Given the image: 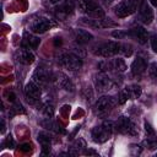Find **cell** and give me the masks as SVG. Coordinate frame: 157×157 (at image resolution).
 Returning a JSON list of instances; mask_svg holds the SVG:
<instances>
[{"label":"cell","mask_w":157,"mask_h":157,"mask_svg":"<svg viewBox=\"0 0 157 157\" xmlns=\"http://www.w3.org/2000/svg\"><path fill=\"white\" fill-rule=\"evenodd\" d=\"M139 13H140V18L144 23H151L152 20H153V11L152 9L146 4V2H142L141 6H140V10H139Z\"/></svg>","instance_id":"cell-17"},{"label":"cell","mask_w":157,"mask_h":157,"mask_svg":"<svg viewBox=\"0 0 157 157\" xmlns=\"http://www.w3.org/2000/svg\"><path fill=\"white\" fill-rule=\"evenodd\" d=\"M115 130L121 134H128V135H137L139 132L136 125L126 117L119 118V120L115 123Z\"/></svg>","instance_id":"cell-7"},{"label":"cell","mask_w":157,"mask_h":157,"mask_svg":"<svg viewBox=\"0 0 157 157\" xmlns=\"http://www.w3.org/2000/svg\"><path fill=\"white\" fill-rule=\"evenodd\" d=\"M54 23L48 20V18H44V17H40V18H37L34 20L31 25H29V29L33 32V33H44L45 31H48L50 27H53Z\"/></svg>","instance_id":"cell-9"},{"label":"cell","mask_w":157,"mask_h":157,"mask_svg":"<svg viewBox=\"0 0 157 157\" xmlns=\"http://www.w3.org/2000/svg\"><path fill=\"white\" fill-rule=\"evenodd\" d=\"M129 34H130L131 37H134L140 44H145V43L147 42V38H148L147 31H146L144 27H141V26H136V27H134L132 29H130Z\"/></svg>","instance_id":"cell-15"},{"label":"cell","mask_w":157,"mask_h":157,"mask_svg":"<svg viewBox=\"0 0 157 157\" xmlns=\"http://www.w3.org/2000/svg\"><path fill=\"white\" fill-rule=\"evenodd\" d=\"M137 6H139V0H123L114 7V12L120 18L126 17L134 13L137 10Z\"/></svg>","instance_id":"cell-3"},{"label":"cell","mask_w":157,"mask_h":157,"mask_svg":"<svg viewBox=\"0 0 157 157\" xmlns=\"http://www.w3.org/2000/svg\"><path fill=\"white\" fill-rule=\"evenodd\" d=\"M120 53L124 56H130L132 54V47L128 43H123V44H120Z\"/></svg>","instance_id":"cell-25"},{"label":"cell","mask_w":157,"mask_h":157,"mask_svg":"<svg viewBox=\"0 0 157 157\" xmlns=\"http://www.w3.org/2000/svg\"><path fill=\"white\" fill-rule=\"evenodd\" d=\"M150 2H151L153 6H157V0H150Z\"/></svg>","instance_id":"cell-39"},{"label":"cell","mask_w":157,"mask_h":157,"mask_svg":"<svg viewBox=\"0 0 157 157\" xmlns=\"http://www.w3.org/2000/svg\"><path fill=\"white\" fill-rule=\"evenodd\" d=\"M83 153H85V155H97V152L93 151V150H86Z\"/></svg>","instance_id":"cell-36"},{"label":"cell","mask_w":157,"mask_h":157,"mask_svg":"<svg viewBox=\"0 0 157 157\" xmlns=\"http://www.w3.org/2000/svg\"><path fill=\"white\" fill-rule=\"evenodd\" d=\"M147 69V63L144 58L137 56L131 64V72L134 76H141Z\"/></svg>","instance_id":"cell-14"},{"label":"cell","mask_w":157,"mask_h":157,"mask_svg":"<svg viewBox=\"0 0 157 157\" xmlns=\"http://www.w3.org/2000/svg\"><path fill=\"white\" fill-rule=\"evenodd\" d=\"M129 96V98H137L141 96V87L139 85H130L124 88Z\"/></svg>","instance_id":"cell-23"},{"label":"cell","mask_w":157,"mask_h":157,"mask_svg":"<svg viewBox=\"0 0 157 157\" xmlns=\"http://www.w3.org/2000/svg\"><path fill=\"white\" fill-rule=\"evenodd\" d=\"M81 9L93 18H103L104 10L94 0H81Z\"/></svg>","instance_id":"cell-6"},{"label":"cell","mask_w":157,"mask_h":157,"mask_svg":"<svg viewBox=\"0 0 157 157\" xmlns=\"http://www.w3.org/2000/svg\"><path fill=\"white\" fill-rule=\"evenodd\" d=\"M58 12H59V15H61L63 17H65V16H67L69 13H71L72 12V10H74V0H65L61 5H59L58 6Z\"/></svg>","instance_id":"cell-21"},{"label":"cell","mask_w":157,"mask_h":157,"mask_svg":"<svg viewBox=\"0 0 157 157\" xmlns=\"http://www.w3.org/2000/svg\"><path fill=\"white\" fill-rule=\"evenodd\" d=\"M118 53H120V43L114 42V40H109V42H105L98 45L97 50L94 52L96 55H99L103 58H112L117 55Z\"/></svg>","instance_id":"cell-4"},{"label":"cell","mask_w":157,"mask_h":157,"mask_svg":"<svg viewBox=\"0 0 157 157\" xmlns=\"http://www.w3.org/2000/svg\"><path fill=\"white\" fill-rule=\"evenodd\" d=\"M81 22L90 26V27H94V28H105V27H114L115 23L112 22L109 18L105 20L103 18H81Z\"/></svg>","instance_id":"cell-11"},{"label":"cell","mask_w":157,"mask_h":157,"mask_svg":"<svg viewBox=\"0 0 157 157\" xmlns=\"http://www.w3.org/2000/svg\"><path fill=\"white\" fill-rule=\"evenodd\" d=\"M109 70H114V71H118V72H124L126 70V64L120 58L109 60Z\"/></svg>","instance_id":"cell-22"},{"label":"cell","mask_w":157,"mask_h":157,"mask_svg":"<svg viewBox=\"0 0 157 157\" xmlns=\"http://www.w3.org/2000/svg\"><path fill=\"white\" fill-rule=\"evenodd\" d=\"M55 81H56V85L60 87V88H63V90H65V91H67V92H74L75 90V87H74V83L71 82V80L65 75V74H63V72H58L56 75H55Z\"/></svg>","instance_id":"cell-12"},{"label":"cell","mask_w":157,"mask_h":157,"mask_svg":"<svg viewBox=\"0 0 157 157\" xmlns=\"http://www.w3.org/2000/svg\"><path fill=\"white\" fill-rule=\"evenodd\" d=\"M126 34H128L126 32H121V31H114V32L112 33V36H113L114 38H118V39H119V38H124Z\"/></svg>","instance_id":"cell-31"},{"label":"cell","mask_w":157,"mask_h":157,"mask_svg":"<svg viewBox=\"0 0 157 157\" xmlns=\"http://www.w3.org/2000/svg\"><path fill=\"white\" fill-rule=\"evenodd\" d=\"M148 74L153 80H157V63H151L148 66Z\"/></svg>","instance_id":"cell-27"},{"label":"cell","mask_w":157,"mask_h":157,"mask_svg":"<svg viewBox=\"0 0 157 157\" xmlns=\"http://www.w3.org/2000/svg\"><path fill=\"white\" fill-rule=\"evenodd\" d=\"M43 112H44V114H45V115L52 117V115L54 114L53 105H52V104H44V107H43Z\"/></svg>","instance_id":"cell-29"},{"label":"cell","mask_w":157,"mask_h":157,"mask_svg":"<svg viewBox=\"0 0 157 157\" xmlns=\"http://www.w3.org/2000/svg\"><path fill=\"white\" fill-rule=\"evenodd\" d=\"M40 125L45 129H49V130H55V131H59L58 129V125L50 119V118H45L43 120H40Z\"/></svg>","instance_id":"cell-24"},{"label":"cell","mask_w":157,"mask_h":157,"mask_svg":"<svg viewBox=\"0 0 157 157\" xmlns=\"http://www.w3.org/2000/svg\"><path fill=\"white\" fill-rule=\"evenodd\" d=\"M18 113H25V109L22 107L21 103H16L12 108H11V113H10V117H13L15 114H18Z\"/></svg>","instance_id":"cell-26"},{"label":"cell","mask_w":157,"mask_h":157,"mask_svg":"<svg viewBox=\"0 0 157 157\" xmlns=\"http://www.w3.org/2000/svg\"><path fill=\"white\" fill-rule=\"evenodd\" d=\"M94 86L98 92H105L112 88L113 82L108 75H105L104 72H99L94 76Z\"/></svg>","instance_id":"cell-8"},{"label":"cell","mask_w":157,"mask_h":157,"mask_svg":"<svg viewBox=\"0 0 157 157\" xmlns=\"http://www.w3.org/2000/svg\"><path fill=\"white\" fill-rule=\"evenodd\" d=\"M4 146H5V147H9V148L15 147V141H13V139H12L11 136H7L6 140L4 141Z\"/></svg>","instance_id":"cell-30"},{"label":"cell","mask_w":157,"mask_h":157,"mask_svg":"<svg viewBox=\"0 0 157 157\" xmlns=\"http://www.w3.org/2000/svg\"><path fill=\"white\" fill-rule=\"evenodd\" d=\"M145 130H146V132H147L148 135H155V130L152 129V126H151L147 121H145Z\"/></svg>","instance_id":"cell-32"},{"label":"cell","mask_w":157,"mask_h":157,"mask_svg":"<svg viewBox=\"0 0 157 157\" xmlns=\"http://www.w3.org/2000/svg\"><path fill=\"white\" fill-rule=\"evenodd\" d=\"M74 34H75V39L78 44H86L93 38V36L85 29H75Z\"/></svg>","instance_id":"cell-20"},{"label":"cell","mask_w":157,"mask_h":157,"mask_svg":"<svg viewBox=\"0 0 157 157\" xmlns=\"http://www.w3.org/2000/svg\"><path fill=\"white\" fill-rule=\"evenodd\" d=\"M15 58L18 63L21 64H25V65H29L34 61V55L26 48H22V49H18L16 53H15Z\"/></svg>","instance_id":"cell-13"},{"label":"cell","mask_w":157,"mask_h":157,"mask_svg":"<svg viewBox=\"0 0 157 157\" xmlns=\"http://www.w3.org/2000/svg\"><path fill=\"white\" fill-rule=\"evenodd\" d=\"M59 63L61 66L71 70V71H77L82 66V60L78 55L74 53H64L59 58Z\"/></svg>","instance_id":"cell-2"},{"label":"cell","mask_w":157,"mask_h":157,"mask_svg":"<svg viewBox=\"0 0 157 157\" xmlns=\"http://www.w3.org/2000/svg\"><path fill=\"white\" fill-rule=\"evenodd\" d=\"M53 4H56V2H60V1H63V0H50Z\"/></svg>","instance_id":"cell-40"},{"label":"cell","mask_w":157,"mask_h":157,"mask_svg":"<svg viewBox=\"0 0 157 157\" xmlns=\"http://www.w3.org/2000/svg\"><path fill=\"white\" fill-rule=\"evenodd\" d=\"M1 132H5V121H4V119H1Z\"/></svg>","instance_id":"cell-38"},{"label":"cell","mask_w":157,"mask_h":157,"mask_svg":"<svg viewBox=\"0 0 157 157\" xmlns=\"http://www.w3.org/2000/svg\"><path fill=\"white\" fill-rule=\"evenodd\" d=\"M32 78H33V82H36L38 86H43L49 80L48 78V72L44 69H42V67L36 69V71L33 72Z\"/></svg>","instance_id":"cell-19"},{"label":"cell","mask_w":157,"mask_h":157,"mask_svg":"<svg viewBox=\"0 0 157 157\" xmlns=\"http://www.w3.org/2000/svg\"><path fill=\"white\" fill-rule=\"evenodd\" d=\"M151 47H152L153 52H156V53H157V34H156V36H153V37L151 38Z\"/></svg>","instance_id":"cell-33"},{"label":"cell","mask_w":157,"mask_h":157,"mask_svg":"<svg viewBox=\"0 0 157 157\" xmlns=\"http://www.w3.org/2000/svg\"><path fill=\"white\" fill-rule=\"evenodd\" d=\"M38 142L42 146V153L43 155H48L50 152V136L49 134L42 131L38 134Z\"/></svg>","instance_id":"cell-18"},{"label":"cell","mask_w":157,"mask_h":157,"mask_svg":"<svg viewBox=\"0 0 157 157\" xmlns=\"http://www.w3.org/2000/svg\"><path fill=\"white\" fill-rule=\"evenodd\" d=\"M15 98H16V97H15V94H13V93H10V94H9V101L15 102Z\"/></svg>","instance_id":"cell-37"},{"label":"cell","mask_w":157,"mask_h":157,"mask_svg":"<svg viewBox=\"0 0 157 157\" xmlns=\"http://www.w3.org/2000/svg\"><path fill=\"white\" fill-rule=\"evenodd\" d=\"M115 103H117V101L110 96H103V97L98 98V101L96 102V110H97L98 117L105 118L109 114V112L113 109Z\"/></svg>","instance_id":"cell-5"},{"label":"cell","mask_w":157,"mask_h":157,"mask_svg":"<svg viewBox=\"0 0 157 157\" xmlns=\"http://www.w3.org/2000/svg\"><path fill=\"white\" fill-rule=\"evenodd\" d=\"M25 94L27 97V101L29 103H36L38 99H39V96H40V88L39 86L36 83V82H28L25 87Z\"/></svg>","instance_id":"cell-10"},{"label":"cell","mask_w":157,"mask_h":157,"mask_svg":"<svg viewBox=\"0 0 157 157\" xmlns=\"http://www.w3.org/2000/svg\"><path fill=\"white\" fill-rule=\"evenodd\" d=\"M114 124L112 121H104L101 126H96L92 129V132H91V136L93 139L94 142H98V144H102V142H105L112 132H113V129H114Z\"/></svg>","instance_id":"cell-1"},{"label":"cell","mask_w":157,"mask_h":157,"mask_svg":"<svg viewBox=\"0 0 157 157\" xmlns=\"http://www.w3.org/2000/svg\"><path fill=\"white\" fill-rule=\"evenodd\" d=\"M128 99H129V96H128L126 91H125V90L120 91V93H119V97H118V103H119V104H124V103H125Z\"/></svg>","instance_id":"cell-28"},{"label":"cell","mask_w":157,"mask_h":157,"mask_svg":"<svg viewBox=\"0 0 157 157\" xmlns=\"http://www.w3.org/2000/svg\"><path fill=\"white\" fill-rule=\"evenodd\" d=\"M20 150L23 151V152L31 151V145L29 144H22V145H20Z\"/></svg>","instance_id":"cell-34"},{"label":"cell","mask_w":157,"mask_h":157,"mask_svg":"<svg viewBox=\"0 0 157 157\" xmlns=\"http://www.w3.org/2000/svg\"><path fill=\"white\" fill-rule=\"evenodd\" d=\"M39 38H37L36 36L28 33V32H25L23 33V39H22V48H26V49H37L38 45H39Z\"/></svg>","instance_id":"cell-16"},{"label":"cell","mask_w":157,"mask_h":157,"mask_svg":"<svg viewBox=\"0 0 157 157\" xmlns=\"http://www.w3.org/2000/svg\"><path fill=\"white\" fill-rule=\"evenodd\" d=\"M146 144H147L148 148H155V147L157 146V141H150V140H147Z\"/></svg>","instance_id":"cell-35"}]
</instances>
